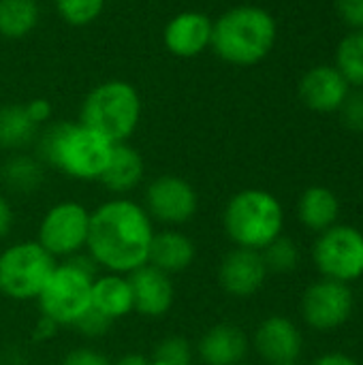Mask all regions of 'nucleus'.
<instances>
[{
	"mask_svg": "<svg viewBox=\"0 0 363 365\" xmlns=\"http://www.w3.org/2000/svg\"><path fill=\"white\" fill-rule=\"evenodd\" d=\"M261 257L265 261L267 272L272 274H289L300 263V248L291 237H276L270 246L261 250Z\"/></svg>",
	"mask_w": 363,
	"mask_h": 365,
	"instance_id": "26",
	"label": "nucleus"
},
{
	"mask_svg": "<svg viewBox=\"0 0 363 365\" xmlns=\"http://www.w3.org/2000/svg\"><path fill=\"white\" fill-rule=\"evenodd\" d=\"M56 329H58V325H53L51 321L39 317V325L34 327V338L36 340H49V338L56 336Z\"/></svg>",
	"mask_w": 363,
	"mask_h": 365,
	"instance_id": "36",
	"label": "nucleus"
},
{
	"mask_svg": "<svg viewBox=\"0 0 363 365\" xmlns=\"http://www.w3.org/2000/svg\"><path fill=\"white\" fill-rule=\"evenodd\" d=\"M214 21L201 11H182L169 19L163 32L165 47L178 58H195L212 45Z\"/></svg>",
	"mask_w": 363,
	"mask_h": 365,
	"instance_id": "15",
	"label": "nucleus"
},
{
	"mask_svg": "<svg viewBox=\"0 0 363 365\" xmlns=\"http://www.w3.org/2000/svg\"><path fill=\"white\" fill-rule=\"evenodd\" d=\"M94 278L96 265L86 252L58 261L36 297L41 317L58 327H73L92 308Z\"/></svg>",
	"mask_w": 363,
	"mask_h": 365,
	"instance_id": "4",
	"label": "nucleus"
},
{
	"mask_svg": "<svg viewBox=\"0 0 363 365\" xmlns=\"http://www.w3.org/2000/svg\"><path fill=\"white\" fill-rule=\"evenodd\" d=\"M56 263L36 240L4 246L0 250V295L19 304L36 302Z\"/></svg>",
	"mask_w": 363,
	"mask_h": 365,
	"instance_id": "7",
	"label": "nucleus"
},
{
	"mask_svg": "<svg viewBox=\"0 0 363 365\" xmlns=\"http://www.w3.org/2000/svg\"><path fill=\"white\" fill-rule=\"evenodd\" d=\"M73 327H75L77 334H79L81 338H86V340H101V338H105V336L111 331L113 323H111L109 319H105L101 312H96L94 308H90Z\"/></svg>",
	"mask_w": 363,
	"mask_h": 365,
	"instance_id": "29",
	"label": "nucleus"
},
{
	"mask_svg": "<svg viewBox=\"0 0 363 365\" xmlns=\"http://www.w3.org/2000/svg\"><path fill=\"white\" fill-rule=\"evenodd\" d=\"M90 210L79 201L53 203L41 218L36 242L56 259L64 261L86 252Z\"/></svg>",
	"mask_w": 363,
	"mask_h": 365,
	"instance_id": "8",
	"label": "nucleus"
},
{
	"mask_svg": "<svg viewBox=\"0 0 363 365\" xmlns=\"http://www.w3.org/2000/svg\"><path fill=\"white\" fill-rule=\"evenodd\" d=\"M43 182L45 165L32 154L15 152L0 165V184L17 197L34 195L43 186Z\"/></svg>",
	"mask_w": 363,
	"mask_h": 365,
	"instance_id": "21",
	"label": "nucleus"
},
{
	"mask_svg": "<svg viewBox=\"0 0 363 365\" xmlns=\"http://www.w3.org/2000/svg\"><path fill=\"white\" fill-rule=\"evenodd\" d=\"M317 269L338 282H353L363 276V233L349 225H334L319 233L312 248Z\"/></svg>",
	"mask_w": 363,
	"mask_h": 365,
	"instance_id": "9",
	"label": "nucleus"
},
{
	"mask_svg": "<svg viewBox=\"0 0 363 365\" xmlns=\"http://www.w3.org/2000/svg\"><path fill=\"white\" fill-rule=\"evenodd\" d=\"M60 365H111V359L103 351L83 344V346L71 349L62 357V364Z\"/></svg>",
	"mask_w": 363,
	"mask_h": 365,
	"instance_id": "31",
	"label": "nucleus"
},
{
	"mask_svg": "<svg viewBox=\"0 0 363 365\" xmlns=\"http://www.w3.org/2000/svg\"><path fill=\"white\" fill-rule=\"evenodd\" d=\"M26 109H28L30 118H32L39 126L45 124V122L51 118V113H53V107H51V103H49L47 98H34V101L26 103Z\"/></svg>",
	"mask_w": 363,
	"mask_h": 365,
	"instance_id": "34",
	"label": "nucleus"
},
{
	"mask_svg": "<svg viewBox=\"0 0 363 365\" xmlns=\"http://www.w3.org/2000/svg\"><path fill=\"white\" fill-rule=\"evenodd\" d=\"M349 83L336 66H315L300 81V98L312 111L329 113L342 107Z\"/></svg>",
	"mask_w": 363,
	"mask_h": 365,
	"instance_id": "17",
	"label": "nucleus"
},
{
	"mask_svg": "<svg viewBox=\"0 0 363 365\" xmlns=\"http://www.w3.org/2000/svg\"><path fill=\"white\" fill-rule=\"evenodd\" d=\"M195 257H197V246L190 235H186L180 229L163 227L160 231L154 233L148 265L169 276H175L186 272L195 263Z\"/></svg>",
	"mask_w": 363,
	"mask_h": 365,
	"instance_id": "18",
	"label": "nucleus"
},
{
	"mask_svg": "<svg viewBox=\"0 0 363 365\" xmlns=\"http://www.w3.org/2000/svg\"><path fill=\"white\" fill-rule=\"evenodd\" d=\"M355 308V297L349 284L323 278L310 284L302 297L304 321L317 331H329L349 321Z\"/></svg>",
	"mask_w": 363,
	"mask_h": 365,
	"instance_id": "11",
	"label": "nucleus"
},
{
	"mask_svg": "<svg viewBox=\"0 0 363 365\" xmlns=\"http://www.w3.org/2000/svg\"><path fill=\"white\" fill-rule=\"evenodd\" d=\"M113 143L81 122H53L36 137V158L77 182H98Z\"/></svg>",
	"mask_w": 363,
	"mask_h": 365,
	"instance_id": "2",
	"label": "nucleus"
},
{
	"mask_svg": "<svg viewBox=\"0 0 363 365\" xmlns=\"http://www.w3.org/2000/svg\"><path fill=\"white\" fill-rule=\"evenodd\" d=\"M312 365H357V361L349 355H342V353H329V355L319 357Z\"/></svg>",
	"mask_w": 363,
	"mask_h": 365,
	"instance_id": "35",
	"label": "nucleus"
},
{
	"mask_svg": "<svg viewBox=\"0 0 363 365\" xmlns=\"http://www.w3.org/2000/svg\"><path fill=\"white\" fill-rule=\"evenodd\" d=\"M39 17L36 0H0V36L24 38L36 28Z\"/></svg>",
	"mask_w": 363,
	"mask_h": 365,
	"instance_id": "24",
	"label": "nucleus"
},
{
	"mask_svg": "<svg viewBox=\"0 0 363 365\" xmlns=\"http://www.w3.org/2000/svg\"><path fill=\"white\" fill-rule=\"evenodd\" d=\"M250 351L246 331L233 323H216L195 344V357L203 365H240Z\"/></svg>",
	"mask_w": 363,
	"mask_h": 365,
	"instance_id": "16",
	"label": "nucleus"
},
{
	"mask_svg": "<svg viewBox=\"0 0 363 365\" xmlns=\"http://www.w3.org/2000/svg\"><path fill=\"white\" fill-rule=\"evenodd\" d=\"M336 68L349 86L363 88V30L347 34L336 49Z\"/></svg>",
	"mask_w": 363,
	"mask_h": 365,
	"instance_id": "25",
	"label": "nucleus"
},
{
	"mask_svg": "<svg viewBox=\"0 0 363 365\" xmlns=\"http://www.w3.org/2000/svg\"><path fill=\"white\" fill-rule=\"evenodd\" d=\"M141 120V96L137 88L122 79L98 83L81 103L79 122L96 130L111 143H124Z\"/></svg>",
	"mask_w": 363,
	"mask_h": 365,
	"instance_id": "6",
	"label": "nucleus"
},
{
	"mask_svg": "<svg viewBox=\"0 0 363 365\" xmlns=\"http://www.w3.org/2000/svg\"><path fill=\"white\" fill-rule=\"evenodd\" d=\"M276 43V19L270 11L242 4L225 11L212 28V49L233 66L259 64Z\"/></svg>",
	"mask_w": 363,
	"mask_h": 365,
	"instance_id": "3",
	"label": "nucleus"
},
{
	"mask_svg": "<svg viewBox=\"0 0 363 365\" xmlns=\"http://www.w3.org/2000/svg\"><path fill=\"white\" fill-rule=\"evenodd\" d=\"M154 233V222L141 203L111 197L90 210L86 255L96 269L128 276L148 265Z\"/></svg>",
	"mask_w": 363,
	"mask_h": 365,
	"instance_id": "1",
	"label": "nucleus"
},
{
	"mask_svg": "<svg viewBox=\"0 0 363 365\" xmlns=\"http://www.w3.org/2000/svg\"><path fill=\"white\" fill-rule=\"evenodd\" d=\"M58 15L71 26H88L98 19L105 0H53Z\"/></svg>",
	"mask_w": 363,
	"mask_h": 365,
	"instance_id": "28",
	"label": "nucleus"
},
{
	"mask_svg": "<svg viewBox=\"0 0 363 365\" xmlns=\"http://www.w3.org/2000/svg\"><path fill=\"white\" fill-rule=\"evenodd\" d=\"M41 126L30 118L26 105H2L0 107V150L24 152L36 141Z\"/></svg>",
	"mask_w": 363,
	"mask_h": 365,
	"instance_id": "23",
	"label": "nucleus"
},
{
	"mask_svg": "<svg viewBox=\"0 0 363 365\" xmlns=\"http://www.w3.org/2000/svg\"><path fill=\"white\" fill-rule=\"evenodd\" d=\"M252 346L267 365H291L302 355L304 338L291 319L274 314L259 323Z\"/></svg>",
	"mask_w": 363,
	"mask_h": 365,
	"instance_id": "13",
	"label": "nucleus"
},
{
	"mask_svg": "<svg viewBox=\"0 0 363 365\" xmlns=\"http://www.w3.org/2000/svg\"><path fill=\"white\" fill-rule=\"evenodd\" d=\"M267 267L257 250L248 248H231L218 265V284L233 299H250L255 297L265 280Z\"/></svg>",
	"mask_w": 363,
	"mask_h": 365,
	"instance_id": "12",
	"label": "nucleus"
},
{
	"mask_svg": "<svg viewBox=\"0 0 363 365\" xmlns=\"http://www.w3.org/2000/svg\"><path fill=\"white\" fill-rule=\"evenodd\" d=\"M15 225V214H13V205L6 199V195L0 192V242H4Z\"/></svg>",
	"mask_w": 363,
	"mask_h": 365,
	"instance_id": "33",
	"label": "nucleus"
},
{
	"mask_svg": "<svg viewBox=\"0 0 363 365\" xmlns=\"http://www.w3.org/2000/svg\"><path fill=\"white\" fill-rule=\"evenodd\" d=\"M291 365H297V364H291Z\"/></svg>",
	"mask_w": 363,
	"mask_h": 365,
	"instance_id": "38",
	"label": "nucleus"
},
{
	"mask_svg": "<svg viewBox=\"0 0 363 365\" xmlns=\"http://www.w3.org/2000/svg\"><path fill=\"white\" fill-rule=\"evenodd\" d=\"M342 122L349 130L353 133H363V92H349V96L344 98L342 107Z\"/></svg>",
	"mask_w": 363,
	"mask_h": 365,
	"instance_id": "30",
	"label": "nucleus"
},
{
	"mask_svg": "<svg viewBox=\"0 0 363 365\" xmlns=\"http://www.w3.org/2000/svg\"><path fill=\"white\" fill-rule=\"evenodd\" d=\"M340 214V201L334 190L325 186H310L302 192L297 203V216L310 231L323 233L336 225Z\"/></svg>",
	"mask_w": 363,
	"mask_h": 365,
	"instance_id": "22",
	"label": "nucleus"
},
{
	"mask_svg": "<svg viewBox=\"0 0 363 365\" xmlns=\"http://www.w3.org/2000/svg\"><path fill=\"white\" fill-rule=\"evenodd\" d=\"M131 289H133V306L135 314L143 319H165L173 304H175V284L173 276L152 267L143 265L128 274Z\"/></svg>",
	"mask_w": 363,
	"mask_h": 365,
	"instance_id": "14",
	"label": "nucleus"
},
{
	"mask_svg": "<svg viewBox=\"0 0 363 365\" xmlns=\"http://www.w3.org/2000/svg\"><path fill=\"white\" fill-rule=\"evenodd\" d=\"M152 222L178 229L188 225L199 212V195L195 186L173 173L154 178L145 186L143 203Z\"/></svg>",
	"mask_w": 363,
	"mask_h": 365,
	"instance_id": "10",
	"label": "nucleus"
},
{
	"mask_svg": "<svg viewBox=\"0 0 363 365\" xmlns=\"http://www.w3.org/2000/svg\"><path fill=\"white\" fill-rule=\"evenodd\" d=\"M111 365H152L150 357L141 355V353H124L122 357H118Z\"/></svg>",
	"mask_w": 363,
	"mask_h": 365,
	"instance_id": "37",
	"label": "nucleus"
},
{
	"mask_svg": "<svg viewBox=\"0 0 363 365\" xmlns=\"http://www.w3.org/2000/svg\"><path fill=\"white\" fill-rule=\"evenodd\" d=\"M143 175H145L143 156L139 154L137 148H133L128 141H124V143H113L107 167L98 182L111 195L126 197L128 192L139 188V184L143 182Z\"/></svg>",
	"mask_w": 363,
	"mask_h": 365,
	"instance_id": "19",
	"label": "nucleus"
},
{
	"mask_svg": "<svg viewBox=\"0 0 363 365\" xmlns=\"http://www.w3.org/2000/svg\"><path fill=\"white\" fill-rule=\"evenodd\" d=\"M336 9L349 28L363 30V0H336Z\"/></svg>",
	"mask_w": 363,
	"mask_h": 365,
	"instance_id": "32",
	"label": "nucleus"
},
{
	"mask_svg": "<svg viewBox=\"0 0 363 365\" xmlns=\"http://www.w3.org/2000/svg\"><path fill=\"white\" fill-rule=\"evenodd\" d=\"M285 212L280 201L261 188L235 192L223 210V229L235 248L261 252L282 235Z\"/></svg>",
	"mask_w": 363,
	"mask_h": 365,
	"instance_id": "5",
	"label": "nucleus"
},
{
	"mask_svg": "<svg viewBox=\"0 0 363 365\" xmlns=\"http://www.w3.org/2000/svg\"><path fill=\"white\" fill-rule=\"evenodd\" d=\"M150 359L163 365H193L195 346L182 336H167L154 346Z\"/></svg>",
	"mask_w": 363,
	"mask_h": 365,
	"instance_id": "27",
	"label": "nucleus"
},
{
	"mask_svg": "<svg viewBox=\"0 0 363 365\" xmlns=\"http://www.w3.org/2000/svg\"><path fill=\"white\" fill-rule=\"evenodd\" d=\"M92 308L111 323L126 319L135 312L133 289L128 276L122 274H96L92 282Z\"/></svg>",
	"mask_w": 363,
	"mask_h": 365,
	"instance_id": "20",
	"label": "nucleus"
}]
</instances>
